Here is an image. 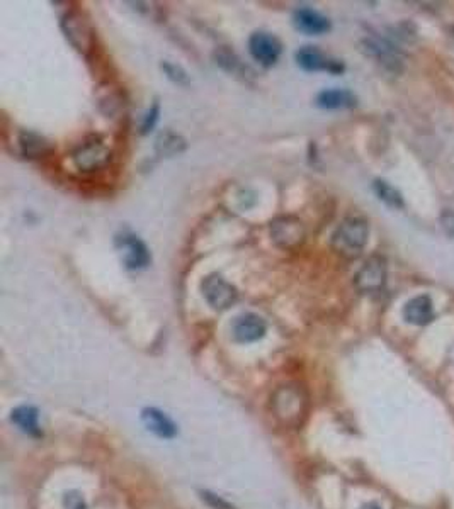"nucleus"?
Returning <instances> with one entry per match:
<instances>
[{"mask_svg":"<svg viewBox=\"0 0 454 509\" xmlns=\"http://www.w3.org/2000/svg\"><path fill=\"white\" fill-rule=\"evenodd\" d=\"M143 421H145L148 430L155 433L160 438H174L177 433L176 424L171 421V418L165 416L162 411L155 409V407H147L143 411Z\"/></svg>","mask_w":454,"mask_h":509,"instance_id":"f3484780","label":"nucleus"},{"mask_svg":"<svg viewBox=\"0 0 454 509\" xmlns=\"http://www.w3.org/2000/svg\"><path fill=\"white\" fill-rule=\"evenodd\" d=\"M67 503H69L70 509H82L84 508V501L80 496L75 494H67Z\"/></svg>","mask_w":454,"mask_h":509,"instance_id":"a878e982","label":"nucleus"},{"mask_svg":"<svg viewBox=\"0 0 454 509\" xmlns=\"http://www.w3.org/2000/svg\"><path fill=\"white\" fill-rule=\"evenodd\" d=\"M315 104L325 110L352 109L358 105V97L347 88H325L317 95Z\"/></svg>","mask_w":454,"mask_h":509,"instance_id":"dca6fc26","label":"nucleus"},{"mask_svg":"<svg viewBox=\"0 0 454 509\" xmlns=\"http://www.w3.org/2000/svg\"><path fill=\"white\" fill-rule=\"evenodd\" d=\"M305 236L307 233H305L303 223L295 216H279L271 223V238L283 250L300 248Z\"/></svg>","mask_w":454,"mask_h":509,"instance_id":"20e7f679","label":"nucleus"},{"mask_svg":"<svg viewBox=\"0 0 454 509\" xmlns=\"http://www.w3.org/2000/svg\"><path fill=\"white\" fill-rule=\"evenodd\" d=\"M159 116H160V104H159V100H155L154 105H152V107L148 109L145 117H143V122H142V133L143 134L150 133V131L154 129L157 121H159Z\"/></svg>","mask_w":454,"mask_h":509,"instance_id":"5701e85b","label":"nucleus"},{"mask_svg":"<svg viewBox=\"0 0 454 509\" xmlns=\"http://www.w3.org/2000/svg\"><path fill=\"white\" fill-rule=\"evenodd\" d=\"M12 423H16L24 433L31 436L41 435L40 421H38V409L33 406H21L12 411Z\"/></svg>","mask_w":454,"mask_h":509,"instance_id":"aec40b11","label":"nucleus"},{"mask_svg":"<svg viewBox=\"0 0 454 509\" xmlns=\"http://www.w3.org/2000/svg\"><path fill=\"white\" fill-rule=\"evenodd\" d=\"M72 161L80 172H97L111 161V151L99 139H89L72 153Z\"/></svg>","mask_w":454,"mask_h":509,"instance_id":"39448f33","label":"nucleus"},{"mask_svg":"<svg viewBox=\"0 0 454 509\" xmlns=\"http://www.w3.org/2000/svg\"><path fill=\"white\" fill-rule=\"evenodd\" d=\"M60 28L69 42L84 57H89L96 46V31L89 17L80 8H69L62 16Z\"/></svg>","mask_w":454,"mask_h":509,"instance_id":"7ed1b4c3","label":"nucleus"},{"mask_svg":"<svg viewBox=\"0 0 454 509\" xmlns=\"http://www.w3.org/2000/svg\"><path fill=\"white\" fill-rule=\"evenodd\" d=\"M439 228L448 238H454V209H444L439 214Z\"/></svg>","mask_w":454,"mask_h":509,"instance_id":"b1692460","label":"nucleus"},{"mask_svg":"<svg viewBox=\"0 0 454 509\" xmlns=\"http://www.w3.org/2000/svg\"><path fill=\"white\" fill-rule=\"evenodd\" d=\"M403 320L409 324L414 326H426L429 322L434 321L436 312H434V303H432L431 296L427 294H419L412 297L410 300H407V304L403 305Z\"/></svg>","mask_w":454,"mask_h":509,"instance_id":"4468645a","label":"nucleus"},{"mask_svg":"<svg viewBox=\"0 0 454 509\" xmlns=\"http://www.w3.org/2000/svg\"><path fill=\"white\" fill-rule=\"evenodd\" d=\"M118 248L123 252V263L128 270H143L152 263L148 246L135 235H123L116 240Z\"/></svg>","mask_w":454,"mask_h":509,"instance_id":"9d476101","label":"nucleus"},{"mask_svg":"<svg viewBox=\"0 0 454 509\" xmlns=\"http://www.w3.org/2000/svg\"><path fill=\"white\" fill-rule=\"evenodd\" d=\"M249 53L262 66H273L281 58L283 42L274 34L256 31L249 37Z\"/></svg>","mask_w":454,"mask_h":509,"instance_id":"1a4fd4ad","label":"nucleus"},{"mask_svg":"<svg viewBox=\"0 0 454 509\" xmlns=\"http://www.w3.org/2000/svg\"><path fill=\"white\" fill-rule=\"evenodd\" d=\"M201 292L206 303L215 309V311H225L235 304L239 292H237L235 286L227 282L222 275L210 274L201 282Z\"/></svg>","mask_w":454,"mask_h":509,"instance_id":"423d86ee","label":"nucleus"},{"mask_svg":"<svg viewBox=\"0 0 454 509\" xmlns=\"http://www.w3.org/2000/svg\"><path fill=\"white\" fill-rule=\"evenodd\" d=\"M233 338L239 343H254L266 337L267 322L259 314L245 312L235 317L232 324Z\"/></svg>","mask_w":454,"mask_h":509,"instance_id":"ddd939ff","label":"nucleus"},{"mask_svg":"<svg viewBox=\"0 0 454 509\" xmlns=\"http://www.w3.org/2000/svg\"><path fill=\"white\" fill-rule=\"evenodd\" d=\"M186 139L182 138L181 134L174 133V131H164V133L159 134L155 141V150L160 156H165V158H171V156L181 155L182 151L186 150Z\"/></svg>","mask_w":454,"mask_h":509,"instance_id":"6ab92c4d","label":"nucleus"},{"mask_svg":"<svg viewBox=\"0 0 454 509\" xmlns=\"http://www.w3.org/2000/svg\"><path fill=\"white\" fill-rule=\"evenodd\" d=\"M373 192L385 206L392 207V209L400 211L405 207V199H403V194L397 187L390 184V182L383 180V178H375L373 180Z\"/></svg>","mask_w":454,"mask_h":509,"instance_id":"a211bd4d","label":"nucleus"},{"mask_svg":"<svg viewBox=\"0 0 454 509\" xmlns=\"http://www.w3.org/2000/svg\"><path fill=\"white\" fill-rule=\"evenodd\" d=\"M295 59L298 66L305 71H327L332 75H341L346 70V65L341 59L329 57L317 46H301L295 53Z\"/></svg>","mask_w":454,"mask_h":509,"instance_id":"6e6552de","label":"nucleus"},{"mask_svg":"<svg viewBox=\"0 0 454 509\" xmlns=\"http://www.w3.org/2000/svg\"><path fill=\"white\" fill-rule=\"evenodd\" d=\"M453 34H454V28H453Z\"/></svg>","mask_w":454,"mask_h":509,"instance_id":"cd10ccee","label":"nucleus"},{"mask_svg":"<svg viewBox=\"0 0 454 509\" xmlns=\"http://www.w3.org/2000/svg\"><path fill=\"white\" fill-rule=\"evenodd\" d=\"M18 144L21 155L29 160L45 158V156L52 155L55 150L52 141H48L45 136L33 133V131H21L18 136Z\"/></svg>","mask_w":454,"mask_h":509,"instance_id":"2eb2a0df","label":"nucleus"},{"mask_svg":"<svg viewBox=\"0 0 454 509\" xmlns=\"http://www.w3.org/2000/svg\"><path fill=\"white\" fill-rule=\"evenodd\" d=\"M361 49L369 54V57L378 59L385 68L395 71V74H400L403 65H405L403 54L388 41L378 40V37H368V40L363 41V48Z\"/></svg>","mask_w":454,"mask_h":509,"instance_id":"9b49d317","label":"nucleus"},{"mask_svg":"<svg viewBox=\"0 0 454 509\" xmlns=\"http://www.w3.org/2000/svg\"><path fill=\"white\" fill-rule=\"evenodd\" d=\"M271 411L283 426H303L308 416V396L303 387L296 384L281 385L274 390L271 397Z\"/></svg>","mask_w":454,"mask_h":509,"instance_id":"f257e3e1","label":"nucleus"},{"mask_svg":"<svg viewBox=\"0 0 454 509\" xmlns=\"http://www.w3.org/2000/svg\"><path fill=\"white\" fill-rule=\"evenodd\" d=\"M363 509H381V508L378 506L376 503H368V504H364Z\"/></svg>","mask_w":454,"mask_h":509,"instance_id":"bb28decb","label":"nucleus"},{"mask_svg":"<svg viewBox=\"0 0 454 509\" xmlns=\"http://www.w3.org/2000/svg\"><path fill=\"white\" fill-rule=\"evenodd\" d=\"M215 59L225 71H228V74L244 75V71L247 70V66L242 63V59L237 57L232 49H228L227 46H222V48L215 51Z\"/></svg>","mask_w":454,"mask_h":509,"instance_id":"412c9836","label":"nucleus"},{"mask_svg":"<svg viewBox=\"0 0 454 509\" xmlns=\"http://www.w3.org/2000/svg\"><path fill=\"white\" fill-rule=\"evenodd\" d=\"M160 66H162L164 74L167 75L174 83H177V85H188L189 83V76H188V74H186V70L182 66L176 65V63L167 62V59L162 62V65H160Z\"/></svg>","mask_w":454,"mask_h":509,"instance_id":"4be33fe9","label":"nucleus"},{"mask_svg":"<svg viewBox=\"0 0 454 509\" xmlns=\"http://www.w3.org/2000/svg\"><path fill=\"white\" fill-rule=\"evenodd\" d=\"M203 499H205L213 509H235L230 503H227L225 499L218 498V496L211 494V492H203Z\"/></svg>","mask_w":454,"mask_h":509,"instance_id":"393cba45","label":"nucleus"},{"mask_svg":"<svg viewBox=\"0 0 454 509\" xmlns=\"http://www.w3.org/2000/svg\"><path fill=\"white\" fill-rule=\"evenodd\" d=\"M293 25L300 33L308 34V36H320V34L329 33L332 29V23L322 12L312 7H298L293 12Z\"/></svg>","mask_w":454,"mask_h":509,"instance_id":"f8f14e48","label":"nucleus"},{"mask_svg":"<svg viewBox=\"0 0 454 509\" xmlns=\"http://www.w3.org/2000/svg\"><path fill=\"white\" fill-rule=\"evenodd\" d=\"M386 283V260L380 255H373L361 265L354 275V286L363 294L380 292Z\"/></svg>","mask_w":454,"mask_h":509,"instance_id":"0eeeda50","label":"nucleus"},{"mask_svg":"<svg viewBox=\"0 0 454 509\" xmlns=\"http://www.w3.org/2000/svg\"><path fill=\"white\" fill-rule=\"evenodd\" d=\"M369 241V223L359 216L344 219L330 238V246L347 260H356L363 255Z\"/></svg>","mask_w":454,"mask_h":509,"instance_id":"f03ea898","label":"nucleus"}]
</instances>
